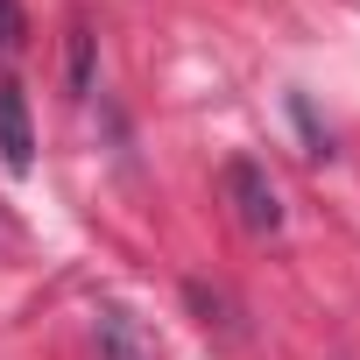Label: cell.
<instances>
[{"label":"cell","instance_id":"obj_1","mask_svg":"<svg viewBox=\"0 0 360 360\" xmlns=\"http://www.w3.org/2000/svg\"><path fill=\"white\" fill-rule=\"evenodd\" d=\"M226 198H233V219H240L248 233H283V198H276L269 169H262L255 155H233V162H226Z\"/></svg>","mask_w":360,"mask_h":360},{"label":"cell","instance_id":"obj_2","mask_svg":"<svg viewBox=\"0 0 360 360\" xmlns=\"http://www.w3.org/2000/svg\"><path fill=\"white\" fill-rule=\"evenodd\" d=\"M0 162H8L15 176L36 169V127H29V99H22V85H0Z\"/></svg>","mask_w":360,"mask_h":360},{"label":"cell","instance_id":"obj_3","mask_svg":"<svg viewBox=\"0 0 360 360\" xmlns=\"http://www.w3.org/2000/svg\"><path fill=\"white\" fill-rule=\"evenodd\" d=\"M92 339H99V360H155V339H148V332H141V318H134V311H120V304H99Z\"/></svg>","mask_w":360,"mask_h":360},{"label":"cell","instance_id":"obj_4","mask_svg":"<svg viewBox=\"0 0 360 360\" xmlns=\"http://www.w3.org/2000/svg\"><path fill=\"white\" fill-rule=\"evenodd\" d=\"M64 92H71V99L92 92V29H85V22L64 29Z\"/></svg>","mask_w":360,"mask_h":360},{"label":"cell","instance_id":"obj_5","mask_svg":"<svg viewBox=\"0 0 360 360\" xmlns=\"http://www.w3.org/2000/svg\"><path fill=\"white\" fill-rule=\"evenodd\" d=\"M0 50H22V8L0 0Z\"/></svg>","mask_w":360,"mask_h":360}]
</instances>
